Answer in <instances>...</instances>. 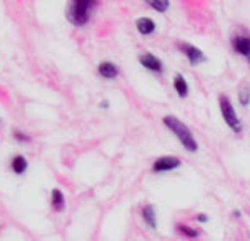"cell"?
<instances>
[{
	"mask_svg": "<svg viewBox=\"0 0 250 241\" xmlns=\"http://www.w3.org/2000/svg\"><path fill=\"white\" fill-rule=\"evenodd\" d=\"M162 122L165 124V127H168V129L175 134V138L180 141V144H182L185 149L190 151V152L199 151V143H197L195 138H193L192 131L185 126L182 120L177 119L175 116H165L162 119Z\"/></svg>",
	"mask_w": 250,
	"mask_h": 241,
	"instance_id": "6da1fadb",
	"label": "cell"
},
{
	"mask_svg": "<svg viewBox=\"0 0 250 241\" xmlns=\"http://www.w3.org/2000/svg\"><path fill=\"white\" fill-rule=\"evenodd\" d=\"M97 5L94 0H75L70 2L67 7V20L74 25H85L90 20L92 9Z\"/></svg>",
	"mask_w": 250,
	"mask_h": 241,
	"instance_id": "7a4b0ae2",
	"label": "cell"
},
{
	"mask_svg": "<svg viewBox=\"0 0 250 241\" xmlns=\"http://www.w3.org/2000/svg\"><path fill=\"white\" fill-rule=\"evenodd\" d=\"M219 109H220L222 118L225 120V124H227L233 132L240 134V132L244 131V124H242L240 118L237 116V111L233 109V104L230 102V99L225 94H222L219 97Z\"/></svg>",
	"mask_w": 250,
	"mask_h": 241,
	"instance_id": "3957f363",
	"label": "cell"
},
{
	"mask_svg": "<svg viewBox=\"0 0 250 241\" xmlns=\"http://www.w3.org/2000/svg\"><path fill=\"white\" fill-rule=\"evenodd\" d=\"M179 50L185 55V59L188 60L190 66H199V64H204L205 60H207L204 52L200 50L199 47L192 46V44H187V42L179 44Z\"/></svg>",
	"mask_w": 250,
	"mask_h": 241,
	"instance_id": "277c9868",
	"label": "cell"
},
{
	"mask_svg": "<svg viewBox=\"0 0 250 241\" xmlns=\"http://www.w3.org/2000/svg\"><path fill=\"white\" fill-rule=\"evenodd\" d=\"M182 161L175 156H162V158L155 159L154 164H152V171L154 172H168V171H173L177 168H180Z\"/></svg>",
	"mask_w": 250,
	"mask_h": 241,
	"instance_id": "5b68a950",
	"label": "cell"
},
{
	"mask_svg": "<svg viewBox=\"0 0 250 241\" xmlns=\"http://www.w3.org/2000/svg\"><path fill=\"white\" fill-rule=\"evenodd\" d=\"M232 47L235 52H239L242 57L247 59V62L250 64V35H245V34L233 35Z\"/></svg>",
	"mask_w": 250,
	"mask_h": 241,
	"instance_id": "8992f818",
	"label": "cell"
},
{
	"mask_svg": "<svg viewBox=\"0 0 250 241\" xmlns=\"http://www.w3.org/2000/svg\"><path fill=\"white\" fill-rule=\"evenodd\" d=\"M139 62L147 69L148 72H155V74H160L164 72V62L159 57H155L150 52H145V54L139 55Z\"/></svg>",
	"mask_w": 250,
	"mask_h": 241,
	"instance_id": "52a82bcc",
	"label": "cell"
},
{
	"mask_svg": "<svg viewBox=\"0 0 250 241\" xmlns=\"http://www.w3.org/2000/svg\"><path fill=\"white\" fill-rule=\"evenodd\" d=\"M97 72H99V75H102L104 79L107 80H112L115 79L117 75H119V66H115L114 62H108V60H105V62H100L99 67H97Z\"/></svg>",
	"mask_w": 250,
	"mask_h": 241,
	"instance_id": "ba28073f",
	"label": "cell"
},
{
	"mask_svg": "<svg viewBox=\"0 0 250 241\" xmlns=\"http://www.w3.org/2000/svg\"><path fill=\"white\" fill-rule=\"evenodd\" d=\"M10 169L14 174L22 176L23 172L29 169V161H27V158L23 154H15L10 161Z\"/></svg>",
	"mask_w": 250,
	"mask_h": 241,
	"instance_id": "9c48e42d",
	"label": "cell"
},
{
	"mask_svg": "<svg viewBox=\"0 0 250 241\" xmlns=\"http://www.w3.org/2000/svg\"><path fill=\"white\" fill-rule=\"evenodd\" d=\"M135 27H137V30H139L142 35H152L155 32V29H157L155 22L150 17H140V19H137L135 20Z\"/></svg>",
	"mask_w": 250,
	"mask_h": 241,
	"instance_id": "30bf717a",
	"label": "cell"
},
{
	"mask_svg": "<svg viewBox=\"0 0 250 241\" xmlns=\"http://www.w3.org/2000/svg\"><path fill=\"white\" fill-rule=\"evenodd\" d=\"M142 219L145 221V224H147L148 228L157 230V213H155L154 204H145L142 208Z\"/></svg>",
	"mask_w": 250,
	"mask_h": 241,
	"instance_id": "8fae6325",
	"label": "cell"
},
{
	"mask_svg": "<svg viewBox=\"0 0 250 241\" xmlns=\"http://www.w3.org/2000/svg\"><path fill=\"white\" fill-rule=\"evenodd\" d=\"M173 89L180 97H187L188 96V82L182 74H175L173 77Z\"/></svg>",
	"mask_w": 250,
	"mask_h": 241,
	"instance_id": "7c38bea8",
	"label": "cell"
},
{
	"mask_svg": "<svg viewBox=\"0 0 250 241\" xmlns=\"http://www.w3.org/2000/svg\"><path fill=\"white\" fill-rule=\"evenodd\" d=\"M50 203H52V208H54L55 211L65 210V196H63V193L60 190H52Z\"/></svg>",
	"mask_w": 250,
	"mask_h": 241,
	"instance_id": "4fadbf2b",
	"label": "cell"
},
{
	"mask_svg": "<svg viewBox=\"0 0 250 241\" xmlns=\"http://www.w3.org/2000/svg\"><path fill=\"white\" fill-rule=\"evenodd\" d=\"M177 231L182 233L184 236H187V238H190V240H195V238H199V236H200L199 230H193V228L187 226V224H177Z\"/></svg>",
	"mask_w": 250,
	"mask_h": 241,
	"instance_id": "5bb4252c",
	"label": "cell"
},
{
	"mask_svg": "<svg viewBox=\"0 0 250 241\" xmlns=\"http://www.w3.org/2000/svg\"><path fill=\"white\" fill-rule=\"evenodd\" d=\"M239 102H240V106H244V107L250 106V87H247V86H242L240 87V91H239Z\"/></svg>",
	"mask_w": 250,
	"mask_h": 241,
	"instance_id": "9a60e30c",
	"label": "cell"
},
{
	"mask_svg": "<svg viewBox=\"0 0 250 241\" xmlns=\"http://www.w3.org/2000/svg\"><path fill=\"white\" fill-rule=\"evenodd\" d=\"M148 7H152L154 10L157 12H165L170 7V3L167 2V0H147Z\"/></svg>",
	"mask_w": 250,
	"mask_h": 241,
	"instance_id": "2e32d148",
	"label": "cell"
},
{
	"mask_svg": "<svg viewBox=\"0 0 250 241\" xmlns=\"http://www.w3.org/2000/svg\"><path fill=\"white\" fill-rule=\"evenodd\" d=\"M12 134H14V139L19 141V143H30L32 141L30 136L25 134V132H22V131H14Z\"/></svg>",
	"mask_w": 250,
	"mask_h": 241,
	"instance_id": "e0dca14e",
	"label": "cell"
},
{
	"mask_svg": "<svg viewBox=\"0 0 250 241\" xmlns=\"http://www.w3.org/2000/svg\"><path fill=\"white\" fill-rule=\"evenodd\" d=\"M195 219L199 221V223H207V221H208V216H207V215H204V213H200V215H197V216H195Z\"/></svg>",
	"mask_w": 250,
	"mask_h": 241,
	"instance_id": "ac0fdd59",
	"label": "cell"
},
{
	"mask_svg": "<svg viewBox=\"0 0 250 241\" xmlns=\"http://www.w3.org/2000/svg\"><path fill=\"white\" fill-rule=\"evenodd\" d=\"M100 107H102V109H108V100H102V102H100Z\"/></svg>",
	"mask_w": 250,
	"mask_h": 241,
	"instance_id": "d6986e66",
	"label": "cell"
},
{
	"mask_svg": "<svg viewBox=\"0 0 250 241\" xmlns=\"http://www.w3.org/2000/svg\"><path fill=\"white\" fill-rule=\"evenodd\" d=\"M233 216H235V218H240V211H239V210L233 211Z\"/></svg>",
	"mask_w": 250,
	"mask_h": 241,
	"instance_id": "ffe728a7",
	"label": "cell"
}]
</instances>
